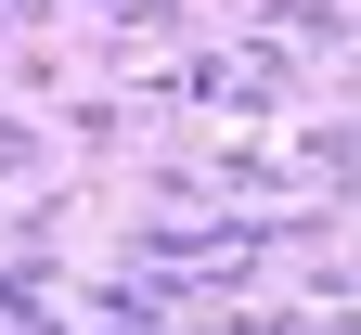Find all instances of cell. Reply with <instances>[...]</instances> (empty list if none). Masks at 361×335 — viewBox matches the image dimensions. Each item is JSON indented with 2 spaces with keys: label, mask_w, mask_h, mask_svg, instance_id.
<instances>
[{
  "label": "cell",
  "mask_w": 361,
  "mask_h": 335,
  "mask_svg": "<svg viewBox=\"0 0 361 335\" xmlns=\"http://www.w3.org/2000/svg\"><path fill=\"white\" fill-rule=\"evenodd\" d=\"M0 13H13V26H39V13H52V0H0Z\"/></svg>",
  "instance_id": "1"
}]
</instances>
